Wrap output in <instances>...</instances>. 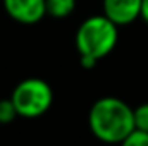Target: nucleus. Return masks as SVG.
Returning a JSON list of instances; mask_svg holds the SVG:
<instances>
[{
	"instance_id": "nucleus-1",
	"label": "nucleus",
	"mask_w": 148,
	"mask_h": 146,
	"mask_svg": "<svg viewBox=\"0 0 148 146\" xmlns=\"http://www.w3.org/2000/svg\"><path fill=\"white\" fill-rule=\"evenodd\" d=\"M88 126L98 141L121 145V141L134 131L133 108L117 96L98 98L88 112Z\"/></svg>"
},
{
	"instance_id": "nucleus-2",
	"label": "nucleus",
	"mask_w": 148,
	"mask_h": 146,
	"mask_svg": "<svg viewBox=\"0 0 148 146\" xmlns=\"http://www.w3.org/2000/svg\"><path fill=\"white\" fill-rule=\"evenodd\" d=\"M117 40H119V26L102 14L84 19L76 31L74 41L79 59H91L98 62L115 48Z\"/></svg>"
},
{
	"instance_id": "nucleus-3",
	"label": "nucleus",
	"mask_w": 148,
	"mask_h": 146,
	"mask_svg": "<svg viewBox=\"0 0 148 146\" xmlns=\"http://www.w3.org/2000/svg\"><path fill=\"white\" fill-rule=\"evenodd\" d=\"M10 100L19 117L36 119L50 110L53 103V91L47 81L40 77H28L17 83L12 89Z\"/></svg>"
},
{
	"instance_id": "nucleus-4",
	"label": "nucleus",
	"mask_w": 148,
	"mask_h": 146,
	"mask_svg": "<svg viewBox=\"0 0 148 146\" xmlns=\"http://www.w3.org/2000/svg\"><path fill=\"white\" fill-rule=\"evenodd\" d=\"M3 9L21 24H36L47 16L45 0H3Z\"/></svg>"
},
{
	"instance_id": "nucleus-5",
	"label": "nucleus",
	"mask_w": 148,
	"mask_h": 146,
	"mask_svg": "<svg viewBox=\"0 0 148 146\" xmlns=\"http://www.w3.org/2000/svg\"><path fill=\"white\" fill-rule=\"evenodd\" d=\"M143 0H103V16L114 24L127 26L141 16Z\"/></svg>"
},
{
	"instance_id": "nucleus-6",
	"label": "nucleus",
	"mask_w": 148,
	"mask_h": 146,
	"mask_svg": "<svg viewBox=\"0 0 148 146\" xmlns=\"http://www.w3.org/2000/svg\"><path fill=\"white\" fill-rule=\"evenodd\" d=\"M47 14L57 19L67 17L76 9V0H45Z\"/></svg>"
},
{
	"instance_id": "nucleus-7",
	"label": "nucleus",
	"mask_w": 148,
	"mask_h": 146,
	"mask_svg": "<svg viewBox=\"0 0 148 146\" xmlns=\"http://www.w3.org/2000/svg\"><path fill=\"white\" fill-rule=\"evenodd\" d=\"M133 115H134V129L148 132V102L133 108Z\"/></svg>"
},
{
	"instance_id": "nucleus-8",
	"label": "nucleus",
	"mask_w": 148,
	"mask_h": 146,
	"mask_svg": "<svg viewBox=\"0 0 148 146\" xmlns=\"http://www.w3.org/2000/svg\"><path fill=\"white\" fill-rule=\"evenodd\" d=\"M17 115V110L14 107L12 100L10 98H5V100H0V124H10Z\"/></svg>"
},
{
	"instance_id": "nucleus-9",
	"label": "nucleus",
	"mask_w": 148,
	"mask_h": 146,
	"mask_svg": "<svg viewBox=\"0 0 148 146\" xmlns=\"http://www.w3.org/2000/svg\"><path fill=\"white\" fill-rule=\"evenodd\" d=\"M121 146H148V132L134 129L121 141Z\"/></svg>"
},
{
	"instance_id": "nucleus-10",
	"label": "nucleus",
	"mask_w": 148,
	"mask_h": 146,
	"mask_svg": "<svg viewBox=\"0 0 148 146\" xmlns=\"http://www.w3.org/2000/svg\"><path fill=\"white\" fill-rule=\"evenodd\" d=\"M140 17L148 24V0H143L141 2V16Z\"/></svg>"
}]
</instances>
